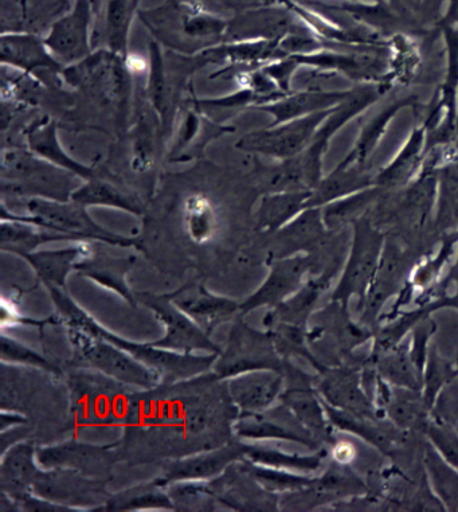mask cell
<instances>
[{"instance_id": "1", "label": "cell", "mask_w": 458, "mask_h": 512, "mask_svg": "<svg viewBox=\"0 0 458 512\" xmlns=\"http://www.w3.org/2000/svg\"><path fill=\"white\" fill-rule=\"evenodd\" d=\"M48 291L52 296L54 306H56L57 316L64 326L81 328V330L95 332V334L103 336L113 345L127 351L137 361L158 373L163 383L189 381V379L213 373L217 354L176 353V351L156 347L152 343H135L132 340L121 338L81 310L66 295L65 289L50 288Z\"/></svg>"}, {"instance_id": "2", "label": "cell", "mask_w": 458, "mask_h": 512, "mask_svg": "<svg viewBox=\"0 0 458 512\" xmlns=\"http://www.w3.org/2000/svg\"><path fill=\"white\" fill-rule=\"evenodd\" d=\"M25 209L26 216H19L11 213L3 201L0 217L17 218L39 228L53 230L69 237L72 242H97V244L119 246V248L142 249L140 238L123 236L105 229L90 217L88 207L72 199L56 201V199L27 198Z\"/></svg>"}, {"instance_id": "3", "label": "cell", "mask_w": 458, "mask_h": 512, "mask_svg": "<svg viewBox=\"0 0 458 512\" xmlns=\"http://www.w3.org/2000/svg\"><path fill=\"white\" fill-rule=\"evenodd\" d=\"M70 401L74 422L97 426L99 429H123L137 389L115 379L90 371H74L69 375Z\"/></svg>"}, {"instance_id": "4", "label": "cell", "mask_w": 458, "mask_h": 512, "mask_svg": "<svg viewBox=\"0 0 458 512\" xmlns=\"http://www.w3.org/2000/svg\"><path fill=\"white\" fill-rule=\"evenodd\" d=\"M82 179L33 151L10 148L2 154V190L22 198L70 201Z\"/></svg>"}, {"instance_id": "5", "label": "cell", "mask_w": 458, "mask_h": 512, "mask_svg": "<svg viewBox=\"0 0 458 512\" xmlns=\"http://www.w3.org/2000/svg\"><path fill=\"white\" fill-rule=\"evenodd\" d=\"M64 327L68 331L78 365L107 375L132 389L152 390L162 385L158 373L103 336L77 327Z\"/></svg>"}, {"instance_id": "6", "label": "cell", "mask_w": 458, "mask_h": 512, "mask_svg": "<svg viewBox=\"0 0 458 512\" xmlns=\"http://www.w3.org/2000/svg\"><path fill=\"white\" fill-rule=\"evenodd\" d=\"M238 316L227 336L225 347L213 366L215 377L226 381L254 370L284 371L285 359L274 345L272 332L258 331Z\"/></svg>"}, {"instance_id": "7", "label": "cell", "mask_w": 458, "mask_h": 512, "mask_svg": "<svg viewBox=\"0 0 458 512\" xmlns=\"http://www.w3.org/2000/svg\"><path fill=\"white\" fill-rule=\"evenodd\" d=\"M131 74L128 56L101 49L76 65L66 66L61 77L72 87L88 89L121 115L127 109Z\"/></svg>"}, {"instance_id": "8", "label": "cell", "mask_w": 458, "mask_h": 512, "mask_svg": "<svg viewBox=\"0 0 458 512\" xmlns=\"http://www.w3.org/2000/svg\"><path fill=\"white\" fill-rule=\"evenodd\" d=\"M383 250L382 234L371 228L369 222L356 221L350 257L338 285L332 291V302L343 308H347L352 297H358L359 303L362 302L373 284Z\"/></svg>"}, {"instance_id": "9", "label": "cell", "mask_w": 458, "mask_h": 512, "mask_svg": "<svg viewBox=\"0 0 458 512\" xmlns=\"http://www.w3.org/2000/svg\"><path fill=\"white\" fill-rule=\"evenodd\" d=\"M135 295L137 303L150 308L166 327L163 338L155 340L152 345L176 351V353L199 351L206 354H221L222 347L210 338L209 332L176 307L167 295H155L150 292H140Z\"/></svg>"}, {"instance_id": "10", "label": "cell", "mask_w": 458, "mask_h": 512, "mask_svg": "<svg viewBox=\"0 0 458 512\" xmlns=\"http://www.w3.org/2000/svg\"><path fill=\"white\" fill-rule=\"evenodd\" d=\"M31 494L72 511H100L111 498L107 480L89 478L72 469H41Z\"/></svg>"}, {"instance_id": "11", "label": "cell", "mask_w": 458, "mask_h": 512, "mask_svg": "<svg viewBox=\"0 0 458 512\" xmlns=\"http://www.w3.org/2000/svg\"><path fill=\"white\" fill-rule=\"evenodd\" d=\"M323 117L324 113H313L285 123L273 124L264 130L249 132L238 140L236 148L248 154L268 156L284 162L295 158L307 148Z\"/></svg>"}, {"instance_id": "12", "label": "cell", "mask_w": 458, "mask_h": 512, "mask_svg": "<svg viewBox=\"0 0 458 512\" xmlns=\"http://www.w3.org/2000/svg\"><path fill=\"white\" fill-rule=\"evenodd\" d=\"M96 6L92 0H74L72 9L53 23L45 37L46 45L62 65L84 61L92 49V27Z\"/></svg>"}, {"instance_id": "13", "label": "cell", "mask_w": 458, "mask_h": 512, "mask_svg": "<svg viewBox=\"0 0 458 512\" xmlns=\"http://www.w3.org/2000/svg\"><path fill=\"white\" fill-rule=\"evenodd\" d=\"M116 447V444L73 439L38 448L37 459L42 469H72L89 478L107 480L116 463L119 452Z\"/></svg>"}, {"instance_id": "14", "label": "cell", "mask_w": 458, "mask_h": 512, "mask_svg": "<svg viewBox=\"0 0 458 512\" xmlns=\"http://www.w3.org/2000/svg\"><path fill=\"white\" fill-rule=\"evenodd\" d=\"M232 429L238 440L288 441L309 449H315L317 445L315 437L281 402L264 412L238 413Z\"/></svg>"}, {"instance_id": "15", "label": "cell", "mask_w": 458, "mask_h": 512, "mask_svg": "<svg viewBox=\"0 0 458 512\" xmlns=\"http://www.w3.org/2000/svg\"><path fill=\"white\" fill-rule=\"evenodd\" d=\"M207 483L214 498L229 510L277 511L280 508V495L265 490L249 474L242 460L236 461L221 476Z\"/></svg>"}, {"instance_id": "16", "label": "cell", "mask_w": 458, "mask_h": 512, "mask_svg": "<svg viewBox=\"0 0 458 512\" xmlns=\"http://www.w3.org/2000/svg\"><path fill=\"white\" fill-rule=\"evenodd\" d=\"M312 267L311 257L304 253L274 260L261 287L241 303V316H246L260 307H268L270 310L279 307L303 287L307 281L305 277Z\"/></svg>"}, {"instance_id": "17", "label": "cell", "mask_w": 458, "mask_h": 512, "mask_svg": "<svg viewBox=\"0 0 458 512\" xmlns=\"http://www.w3.org/2000/svg\"><path fill=\"white\" fill-rule=\"evenodd\" d=\"M248 449L249 444L229 441L217 448L193 453L171 461L156 480L166 487L180 482H210L221 476L230 465L244 459Z\"/></svg>"}, {"instance_id": "18", "label": "cell", "mask_w": 458, "mask_h": 512, "mask_svg": "<svg viewBox=\"0 0 458 512\" xmlns=\"http://www.w3.org/2000/svg\"><path fill=\"white\" fill-rule=\"evenodd\" d=\"M0 61L3 66L18 70L23 76L48 73L60 77L65 66L53 56L45 37L25 31H10L0 37Z\"/></svg>"}, {"instance_id": "19", "label": "cell", "mask_w": 458, "mask_h": 512, "mask_svg": "<svg viewBox=\"0 0 458 512\" xmlns=\"http://www.w3.org/2000/svg\"><path fill=\"white\" fill-rule=\"evenodd\" d=\"M284 374L285 388L279 402L291 410L296 420L316 440L317 437L330 436L331 422L322 397L313 388L311 379L303 371L289 365L288 361L285 363Z\"/></svg>"}, {"instance_id": "20", "label": "cell", "mask_w": 458, "mask_h": 512, "mask_svg": "<svg viewBox=\"0 0 458 512\" xmlns=\"http://www.w3.org/2000/svg\"><path fill=\"white\" fill-rule=\"evenodd\" d=\"M167 296L209 334L221 324L241 316V303L214 295L201 281H190Z\"/></svg>"}, {"instance_id": "21", "label": "cell", "mask_w": 458, "mask_h": 512, "mask_svg": "<svg viewBox=\"0 0 458 512\" xmlns=\"http://www.w3.org/2000/svg\"><path fill=\"white\" fill-rule=\"evenodd\" d=\"M316 390L322 400L332 408L362 418L377 420V410L371 398L364 392L362 377L347 367L319 371Z\"/></svg>"}, {"instance_id": "22", "label": "cell", "mask_w": 458, "mask_h": 512, "mask_svg": "<svg viewBox=\"0 0 458 512\" xmlns=\"http://www.w3.org/2000/svg\"><path fill=\"white\" fill-rule=\"evenodd\" d=\"M227 394L238 413H258L280 401L285 388L284 371L254 370L225 381Z\"/></svg>"}, {"instance_id": "23", "label": "cell", "mask_w": 458, "mask_h": 512, "mask_svg": "<svg viewBox=\"0 0 458 512\" xmlns=\"http://www.w3.org/2000/svg\"><path fill=\"white\" fill-rule=\"evenodd\" d=\"M38 448L33 441H19L2 452L0 463V494L13 499L15 506L29 496L41 465L37 459Z\"/></svg>"}, {"instance_id": "24", "label": "cell", "mask_w": 458, "mask_h": 512, "mask_svg": "<svg viewBox=\"0 0 458 512\" xmlns=\"http://www.w3.org/2000/svg\"><path fill=\"white\" fill-rule=\"evenodd\" d=\"M135 263L136 256L116 257L103 249H95V245H92V250L77 264L76 272L116 293L129 306L135 307L136 295L127 281V275Z\"/></svg>"}, {"instance_id": "25", "label": "cell", "mask_w": 458, "mask_h": 512, "mask_svg": "<svg viewBox=\"0 0 458 512\" xmlns=\"http://www.w3.org/2000/svg\"><path fill=\"white\" fill-rule=\"evenodd\" d=\"M93 242H76L68 248L35 250L22 259L30 265L46 289H65L66 279L77 264L92 250Z\"/></svg>"}, {"instance_id": "26", "label": "cell", "mask_w": 458, "mask_h": 512, "mask_svg": "<svg viewBox=\"0 0 458 512\" xmlns=\"http://www.w3.org/2000/svg\"><path fill=\"white\" fill-rule=\"evenodd\" d=\"M27 148L34 154L41 156L42 159L54 164V166L64 168L82 181L96 177L97 173L92 167L85 166L73 159L62 147L60 139H58V131L56 121L50 117H42L30 124L25 131Z\"/></svg>"}, {"instance_id": "27", "label": "cell", "mask_w": 458, "mask_h": 512, "mask_svg": "<svg viewBox=\"0 0 458 512\" xmlns=\"http://www.w3.org/2000/svg\"><path fill=\"white\" fill-rule=\"evenodd\" d=\"M377 378L379 406L397 428L409 431L424 424L430 409L420 390L399 388L383 381L378 375Z\"/></svg>"}, {"instance_id": "28", "label": "cell", "mask_w": 458, "mask_h": 512, "mask_svg": "<svg viewBox=\"0 0 458 512\" xmlns=\"http://www.w3.org/2000/svg\"><path fill=\"white\" fill-rule=\"evenodd\" d=\"M332 277H334V273L330 271L316 277H309L295 295L289 297L279 307L270 310L269 314L265 316L266 330L277 323L305 328L320 297L330 288Z\"/></svg>"}, {"instance_id": "29", "label": "cell", "mask_w": 458, "mask_h": 512, "mask_svg": "<svg viewBox=\"0 0 458 512\" xmlns=\"http://www.w3.org/2000/svg\"><path fill=\"white\" fill-rule=\"evenodd\" d=\"M405 259L397 250H383L381 264L375 273L373 284L366 293L359 307H362L363 318H375L387 300L401 293L405 284Z\"/></svg>"}, {"instance_id": "30", "label": "cell", "mask_w": 458, "mask_h": 512, "mask_svg": "<svg viewBox=\"0 0 458 512\" xmlns=\"http://www.w3.org/2000/svg\"><path fill=\"white\" fill-rule=\"evenodd\" d=\"M72 201L85 207H111V209L125 211L135 217H142L146 211V205L139 195L116 185V183L109 182L99 175L81 182V185L72 194Z\"/></svg>"}, {"instance_id": "31", "label": "cell", "mask_w": 458, "mask_h": 512, "mask_svg": "<svg viewBox=\"0 0 458 512\" xmlns=\"http://www.w3.org/2000/svg\"><path fill=\"white\" fill-rule=\"evenodd\" d=\"M312 191H276L262 197L256 213L258 232L277 233L309 209Z\"/></svg>"}, {"instance_id": "32", "label": "cell", "mask_w": 458, "mask_h": 512, "mask_svg": "<svg viewBox=\"0 0 458 512\" xmlns=\"http://www.w3.org/2000/svg\"><path fill=\"white\" fill-rule=\"evenodd\" d=\"M378 377L399 388L420 390L424 386V373L410 354V345L405 340L398 346L373 355Z\"/></svg>"}, {"instance_id": "33", "label": "cell", "mask_w": 458, "mask_h": 512, "mask_svg": "<svg viewBox=\"0 0 458 512\" xmlns=\"http://www.w3.org/2000/svg\"><path fill=\"white\" fill-rule=\"evenodd\" d=\"M57 241L72 240L64 234L39 228V226L17 220V218L2 217V226H0V249L2 252L22 257L35 252L43 244Z\"/></svg>"}, {"instance_id": "34", "label": "cell", "mask_w": 458, "mask_h": 512, "mask_svg": "<svg viewBox=\"0 0 458 512\" xmlns=\"http://www.w3.org/2000/svg\"><path fill=\"white\" fill-rule=\"evenodd\" d=\"M140 510L175 511L167 487L156 479L154 482L137 484V486L111 495L107 504L100 511Z\"/></svg>"}, {"instance_id": "35", "label": "cell", "mask_w": 458, "mask_h": 512, "mask_svg": "<svg viewBox=\"0 0 458 512\" xmlns=\"http://www.w3.org/2000/svg\"><path fill=\"white\" fill-rule=\"evenodd\" d=\"M140 0H105V42L107 49L128 56L129 31L139 11Z\"/></svg>"}, {"instance_id": "36", "label": "cell", "mask_w": 458, "mask_h": 512, "mask_svg": "<svg viewBox=\"0 0 458 512\" xmlns=\"http://www.w3.org/2000/svg\"><path fill=\"white\" fill-rule=\"evenodd\" d=\"M148 82L147 91L150 97L152 111L160 121V127L166 128L170 121L171 88L168 84L166 64H164L162 49L158 42L148 45Z\"/></svg>"}, {"instance_id": "37", "label": "cell", "mask_w": 458, "mask_h": 512, "mask_svg": "<svg viewBox=\"0 0 458 512\" xmlns=\"http://www.w3.org/2000/svg\"><path fill=\"white\" fill-rule=\"evenodd\" d=\"M245 459L256 464L265 465V467L309 475L322 469L326 453L316 452L311 453V455H297V453H288L279 451V449L249 444Z\"/></svg>"}, {"instance_id": "38", "label": "cell", "mask_w": 458, "mask_h": 512, "mask_svg": "<svg viewBox=\"0 0 458 512\" xmlns=\"http://www.w3.org/2000/svg\"><path fill=\"white\" fill-rule=\"evenodd\" d=\"M424 460L428 482L434 494L444 504L445 510L458 511L457 469L453 468L430 443L426 447Z\"/></svg>"}, {"instance_id": "39", "label": "cell", "mask_w": 458, "mask_h": 512, "mask_svg": "<svg viewBox=\"0 0 458 512\" xmlns=\"http://www.w3.org/2000/svg\"><path fill=\"white\" fill-rule=\"evenodd\" d=\"M183 224L189 237L197 244H205L218 228L217 210L206 195H190L183 203Z\"/></svg>"}, {"instance_id": "40", "label": "cell", "mask_w": 458, "mask_h": 512, "mask_svg": "<svg viewBox=\"0 0 458 512\" xmlns=\"http://www.w3.org/2000/svg\"><path fill=\"white\" fill-rule=\"evenodd\" d=\"M242 461H244L249 474L252 475L265 490L280 496L307 490V488L315 486L317 482V478H311V476L299 474V472L265 467V465L253 463V461L245 459V457Z\"/></svg>"}, {"instance_id": "41", "label": "cell", "mask_w": 458, "mask_h": 512, "mask_svg": "<svg viewBox=\"0 0 458 512\" xmlns=\"http://www.w3.org/2000/svg\"><path fill=\"white\" fill-rule=\"evenodd\" d=\"M334 101V96L317 95V93H297L293 96H283L280 99L270 101L268 104L256 107L257 111L268 113L272 116L273 124L285 123V121L299 119L316 109L326 107Z\"/></svg>"}, {"instance_id": "42", "label": "cell", "mask_w": 458, "mask_h": 512, "mask_svg": "<svg viewBox=\"0 0 458 512\" xmlns=\"http://www.w3.org/2000/svg\"><path fill=\"white\" fill-rule=\"evenodd\" d=\"M167 490L175 510L217 511L221 506L207 482L174 483Z\"/></svg>"}, {"instance_id": "43", "label": "cell", "mask_w": 458, "mask_h": 512, "mask_svg": "<svg viewBox=\"0 0 458 512\" xmlns=\"http://www.w3.org/2000/svg\"><path fill=\"white\" fill-rule=\"evenodd\" d=\"M132 168L146 173L155 162V130L150 113L140 112L132 134Z\"/></svg>"}, {"instance_id": "44", "label": "cell", "mask_w": 458, "mask_h": 512, "mask_svg": "<svg viewBox=\"0 0 458 512\" xmlns=\"http://www.w3.org/2000/svg\"><path fill=\"white\" fill-rule=\"evenodd\" d=\"M458 377V366L454 369L452 365L442 361L436 350H429L428 361L424 371V386L422 394L429 409L432 410L440 397L442 390L449 386Z\"/></svg>"}, {"instance_id": "45", "label": "cell", "mask_w": 458, "mask_h": 512, "mask_svg": "<svg viewBox=\"0 0 458 512\" xmlns=\"http://www.w3.org/2000/svg\"><path fill=\"white\" fill-rule=\"evenodd\" d=\"M2 362L10 363V365L26 366L31 369H38L48 371L53 375H61V370L53 363H50L48 359L43 355L38 354L37 351L30 349L23 343H19L18 340L9 338L6 334H2Z\"/></svg>"}, {"instance_id": "46", "label": "cell", "mask_w": 458, "mask_h": 512, "mask_svg": "<svg viewBox=\"0 0 458 512\" xmlns=\"http://www.w3.org/2000/svg\"><path fill=\"white\" fill-rule=\"evenodd\" d=\"M374 193H364L348 199L346 202L336 203L324 210L323 221L328 229H338L346 222L354 220L359 213H362L367 203L371 201Z\"/></svg>"}, {"instance_id": "47", "label": "cell", "mask_w": 458, "mask_h": 512, "mask_svg": "<svg viewBox=\"0 0 458 512\" xmlns=\"http://www.w3.org/2000/svg\"><path fill=\"white\" fill-rule=\"evenodd\" d=\"M426 311L432 314L434 311L442 310V308H449V310H456L458 312V287L453 295H441L436 299L430 300L429 303L424 304Z\"/></svg>"}, {"instance_id": "48", "label": "cell", "mask_w": 458, "mask_h": 512, "mask_svg": "<svg viewBox=\"0 0 458 512\" xmlns=\"http://www.w3.org/2000/svg\"><path fill=\"white\" fill-rule=\"evenodd\" d=\"M355 455V449L348 443L338 444L334 448V451H332V456H334L336 464L344 465V467L354 460Z\"/></svg>"}, {"instance_id": "49", "label": "cell", "mask_w": 458, "mask_h": 512, "mask_svg": "<svg viewBox=\"0 0 458 512\" xmlns=\"http://www.w3.org/2000/svg\"><path fill=\"white\" fill-rule=\"evenodd\" d=\"M456 283L458 287V256L456 260V264L453 265V268L450 269L448 276H446V280L444 281V285H448L449 283Z\"/></svg>"}]
</instances>
